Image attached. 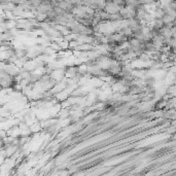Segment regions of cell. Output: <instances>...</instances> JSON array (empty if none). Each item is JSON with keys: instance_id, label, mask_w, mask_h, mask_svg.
<instances>
[{"instance_id": "cell-1", "label": "cell", "mask_w": 176, "mask_h": 176, "mask_svg": "<svg viewBox=\"0 0 176 176\" xmlns=\"http://www.w3.org/2000/svg\"><path fill=\"white\" fill-rule=\"evenodd\" d=\"M104 10H105L106 12H108V14H110V15H114V14H117V12H120V7L116 4V3H114L112 0H111V1H107Z\"/></svg>"}, {"instance_id": "cell-2", "label": "cell", "mask_w": 176, "mask_h": 176, "mask_svg": "<svg viewBox=\"0 0 176 176\" xmlns=\"http://www.w3.org/2000/svg\"><path fill=\"white\" fill-rule=\"evenodd\" d=\"M165 22L163 19H154V21L152 22V27L154 28L156 30H161L163 27H165Z\"/></svg>"}]
</instances>
